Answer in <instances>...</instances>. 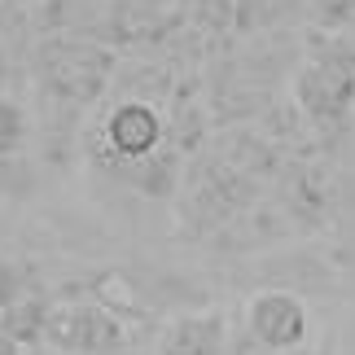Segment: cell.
Here are the masks:
<instances>
[{
	"mask_svg": "<svg viewBox=\"0 0 355 355\" xmlns=\"http://www.w3.org/2000/svg\"><path fill=\"white\" fill-rule=\"evenodd\" d=\"M307 303L294 290H263L245 303V329L263 351L272 355H290L307 343Z\"/></svg>",
	"mask_w": 355,
	"mask_h": 355,
	"instance_id": "cell-1",
	"label": "cell"
},
{
	"mask_svg": "<svg viewBox=\"0 0 355 355\" xmlns=\"http://www.w3.org/2000/svg\"><path fill=\"white\" fill-rule=\"evenodd\" d=\"M355 101V66L347 62H334V58H320V62H307L303 75H298V105L329 123V119H343Z\"/></svg>",
	"mask_w": 355,
	"mask_h": 355,
	"instance_id": "cell-2",
	"label": "cell"
},
{
	"mask_svg": "<svg viewBox=\"0 0 355 355\" xmlns=\"http://www.w3.org/2000/svg\"><path fill=\"white\" fill-rule=\"evenodd\" d=\"M105 136H110L114 154L123 158H149L154 145L162 141V114L145 101H123L119 110L105 123Z\"/></svg>",
	"mask_w": 355,
	"mask_h": 355,
	"instance_id": "cell-3",
	"label": "cell"
},
{
	"mask_svg": "<svg viewBox=\"0 0 355 355\" xmlns=\"http://www.w3.org/2000/svg\"><path fill=\"white\" fill-rule=\"evenodd\" d=\"M228 329L220 311H189V316L171 320L158 343V355H224Z\"/></svg>",
	"mask_w": 355,
	"mask_h": 355,
	"instance_id": "cell-4",
	"label": "cell"
},
{
	"mask_svg": "<svg viewBox=\"0 0 355 355\" xmlns=\"http://www.w3.org/2000/svg\"><path fill=\"white\" fill-rule=\"evenodd\" d=\"M26 141V114L13 101L0 97V158H13Z\"/></svg>",
	"mask_w": 355,
	"mask_h": 355,
	"instance_id": "cell-5",
	"label": "cell"
},
{
	"mask_svg": "<svg viewBox=\"0 0 355 355\" xmlns=\"http://www.w3.org/2000/svg\"><path fill=\"white\" fill-rule=\"evenodd\" d=\"M0 355H26L18 338H9V334H0Z\"/></svg>",
	"mask_w": 355,
	"mask_h": 355,
	"instance_id": "cell-6",
	"label": "cell"
},
{
	"mask_svg": "<svg viewBox=\"0 0 355 355\" xmlns=\"http://www.w3.org/2000/svg\"><path fill=\"white\" fill-rule=\"evenodd\" d=\"M351 66H355V58H351Z\"/></svg>",
	"mask_w": 355,
	"mask_h": 355,
	"instance_id": "cell-7",
	"label": "cell"
}]
</instances>
